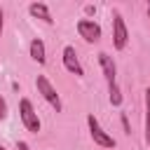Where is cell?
<instances>
[{"label":"cell","instance_id":"cell-1","mask_svg":"<svg viewBox=\"0 0 150 150\" xmlns=\"http://www.w3.org/2000/svg\"><path fill=\"white\" fill-rule=\"evenodd\" d=\"M87 122H89V131H91L94 143H98L101 148H115V138H112V136H108V134L101 129V124H98V120H96L94 115H89V117H87Z\"/></svg>","mask_w":150,"mask_h":150},{"label":"cell","instance_id":"cell-2","mask_svg":"<svg viewBox=\"0 0 150 150\" xmlns=\"http://www.w3.org/2000/svg\"><path fill=\"white\" fill-rule=\"evenodd\" d=\"M19 110H21V120H23L26 129H28V131H40L38 112L33 110V105H30V101H28V98H23V101L19 103Z\"/></svg>","mask_w":150,"mask_h":150},{"label":"cell","instance_id":"cell-3","mask_svg":"<svg viewBox=\"0 0 150 150\" xmlns=\"http://www.w3.org/2000/svg\"><path fill=\"white\" fill-rule=\"evenodd\" d=\"M35 84H38V89H40V94L56 108V110H61V98H59V94H56V89L49 84V80L45 77V75H38V80H35Z\"/></svg>","mask_w":150,"mask_h":150},{"label":"cell","instance_id":"cell-4","mask_svg":"<svg viewBox=\"0 0 150 150\" xmlns=\"http://www.w3.org/2000/svg\"><path fill=\"white\" fill-rule=\"evenodd\" d=\"M77 30H80V35H82L87 42H96V40L101 38V28H98L94 21H80V23H77Z\"/></svg>","mask_w":150,"mask_h":150},{"label":"cell","instance_id":"cell-5","mask_svg":"<svg viewBox=\"0 0 150 150\" xmlns=\"http://www.w3.org/2000/svg\"><path fill=\"white\" fill-rule=\"evenodd\" d=\"M112 26H115V33H112V38H115V47H117V49H122V47L127 45V26H124V21H122V16H120V14H115Z\"/></svg>","mask_w":150,"mask_h":150},{"label":"cell","instance_id":"cell-6","mask_svg":"<svg viewBox=\"0 0 150 150\" xmlns=\"http://www.w3.org/2000/svg\"><path fill=\"white\" fill-rule=\"evenodd\" d=\"M63 63H66V68H68L70 73L82 75V66H80L77 54H75V49H73V47H66V49H63Z\"/></svg>","mask_w":150,"mask_h":150},{"label":"cell","instance_id":"cell-7","mask_svg":"<svg viewBox=\"0 0 150 150\" xmlns=\"http://www.w3.org/2000/svg\"><path fill=\"white\" fill-rule=\"evenodd\" d=\"M98 61H101V68H103L105 80H108L110 84H115V63H112V59H110L105 52H101V54H98Z\"/></svg>","mask_w":150,"mask_h":150},{"label":"cell","instance_id":"cell-8","mask_svg":"<svg viewBox=\"0 0 150 150\" xmlns=\"http://www.w3.org/2000/svg\"><path fill=\"white\" fill-rule=\"evenodd\" d=\"M30 14H33V16L45 19V21H49V23L54 21V19H52V14H49V9H47V5H42V2H33V5H30Z\"/></svg>","mask_w":150,"mask_h":150},{"label":"cell","instance_id":"cell-9","mask_svg":"<svg viewBox=\"0 0 150 150\" xmlns=\"http://www.w3.org/2000/svg\"><path fill=\"white\" fill-rule=\"evenodd\" d=\"M30 56L38 63H45V45H42V40H33L30 42Z\"/></svg>","mask_w":150,"mask_h":150},{"label":"cell","instance_id":"cell-10","mask_svg":"<svg viewBox=\"0 0 150 150\" xmlns=\"http://www.w3.org/2000/svg\"><path fill=\"white\" fill-rule=\"evenodd\" d=\"M145 143L150 145V89H145Z\"/></svg>","mask_w":150,"mask_h":150},{"label":"cell","instance_id":"cell-11","mask_svg":"<svg viewBox=\"0 0 150 150\" xmlns=\"http://www.w3.org/2000/svg\"><path fill=\"white\" fill-rule=\"evenodd\" d=\"M120 101H122V94H120L117 84H110V103L112 105H120Z\"/></svg>","mask_w":150,"mask_h":150},{"label":"cell","instance_id":"cell-12","mask_svg":"<svg viewBox=\"0 0 150 150\" xmlns=\"http://www.w3.org/2000/svg\"><path fill=\"white\" fill-rule=\"evenodd\" d=\"M5 112H7V103H5V98L0 96V120L5 117Z\"/></svg>","mask_w":150,"mask_h":150},{"label":"cell","instance_id":"cell-13","mask_svg":"<svg viewBox=\"0 0 150 150\" xmlns=\"http://www.w3.org/2000/svg\"><path fill=\"white\" fill-rule=\"evenodd\" d=\"M19 150H28V145H26V143L21 141V143H19Z\"/></svg>","mask_w":150,"mask_h":150},{"label":"cell","instance_id":"cell-14","mask_svg":"<svg viewBox=\"0 0 150 150\" xmlns=\"http://www.w3.org/2000/svg\"><path fill=\"white\" fill-rule=\"evenodd\" d=\"M0 33H2V9H0Z\"/></svg>","mask_w":150,"mask_h":150},{"label":"cell","instance_id":"cell-15","mask_svg":"<svg viewBox=\"0 0 150 150\" xmlns=\"http://www.w3.org/2000/svg\"><path fill=\"white\" fill-rule=\"evenodd\" d=\"M0 150H5V148H2V145H0Z\"/></svg>","mask_w":150,"mask_h":150},{"label":"cell","instance_id":"cell-16","mask_svg":"<svg viewBox=\"0 0 150 150\" xmlns=\"http://www.w3.org/2000/svg\"><path fill=\"white\" fill-rule=\"evenodd\" d=\"M148 14H150V9H148Z\"/></svg>","mask_w":150,"mask_h":150}]
</instances>
